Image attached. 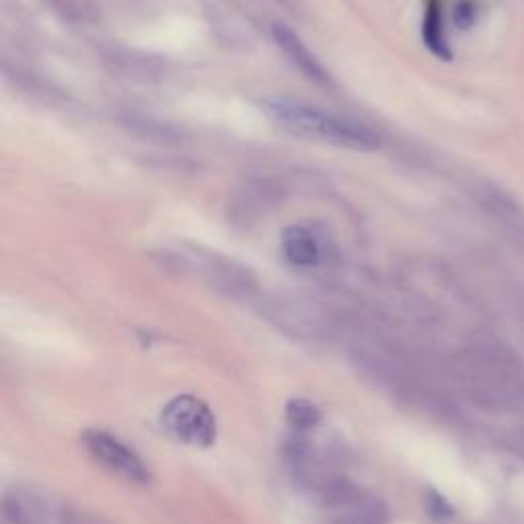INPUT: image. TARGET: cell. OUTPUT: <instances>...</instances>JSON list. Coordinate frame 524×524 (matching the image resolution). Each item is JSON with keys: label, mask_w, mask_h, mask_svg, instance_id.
<instances>
[{"label": "cell", "mask_w": 524, "mask_h": 524, "mask_svg": "<svg viewBox=\"0 0 524 524\" xmlns=\"http://www.w3.org/2000/svg\"><path fill=\"white\" fill-rule=\"evenodd\" d=\"M273 33H275L277 46L289 56V60H291L303 74H308L310 78H316V80H326L324 68L318 64V60L314 58V54L303 46V41H301L293 31H289V29L283 27V25H275Z\"/></svg>", "instance_id": "cell-8"}, {"label": "cell", "mask_w": 524, "mask_h": 524, "mask_svg": "<svg viewBox=\"0 0 524 524\" xmlns=\"http://www.w3.org/2000/svg\"><path fill=\"white\" fill-rule=\"evenodd\" d=\"M465 389L479 406L510 412L524 404V373L510 361H484L469 373Z\"/></svg>", "instance_id": "cell-3"}, {"label": "cell", "mask_w": 524, "mask_h": 524, "mask_svg": "<svg viewBox=\"0 0 524 524\" xmlns=\"http://www.w3.org/2000/svg\"><path fill=\"white\" fill-rule=\"evenodd\" d=\"M287 422L297 432H308L320 424V410L308 400H291L287 404Z\"/></svg>", "instance_id": "cell-10"}, {"label": "cell", "mask_w": 524, "mask_h": 524, "mask_svg": "<svg viewBox=\"0 0 524 524\" xmlns=\"http://www.w3.org/2000/svg\"><path fill=\"white\" fill-rule=\"evenodd\" d=\"M262 111L287 134L353 150H375L379 136L367 125L289 99H262Z\"/></svg>", "instance_id": "cell-1"}, {"label": "cell", "mask_w": 524, "mask_h": 524, "mask_svg": "<svg viewBox=\"0 0 524 524\" xmlns=\"http://www.w3.org/2000/svg\"><path fill=\"white\" fill-rule=\"evenodd\" d=\"M424 41L434 56H439L443 60L451 58V50L447 46L445 31H443V15L436 3L428 7L426 19H424Z\"/></svg>", "instance_id": "cell-9"}, {"label": "cell", "mask_w": 524, "mask_h": 524, "mask_svg": "<svg viewBox=\"0 0 524 524\" xmlns=\"http://www.w3.org/2000/svg\"><path fill=\"white\" fill-rule=\"evenodd\" d=\"M283 254L295 267H316L322 258V248L316 236L301 226H293L283 234Z\"/></svg>", "instance_id": "cell-7"}, {"label": "cell", "mask_w": 524, "mask_h": 524, "mask_svg": "<svg viewBox=\"0 0 524 524\" xmlns=\"http://www.w3.org/2000/svg\"><path fill=\"white\" fill-rule=\"evenodd\" d=\"M455 21L461 29H467L473 25L475 21V5L471 3V0H463V3L457 5L455 9Z\"/></svg>", "instance_id": "cell-11"}, {"label": "cell", "mask_w": 524, "mask_h": 524, "mask_svg": "<svg viewBox=\"0 0 524 524\" xmlns=\"http://www.w3.org/2000/svg\"><path fill=\"white\" fill-rule=\"evenodd\" d=\"M514 449L518 451L520 457H524V432L514 434Z\"/></svg>", "instance_id": "cell-12"}, {"label": "cell", "mask_w": 524, "mask_h": 524, "mask_svg": "<svg viewBox=\"0 0 524 524\" xmlns=\"http://www.w3.org/2000/svg\"><path fill=\"white\" fill-rule=\"evenodd\" d=\"M82 445L99 465L125 479V482L140 486L150 484L152 471L148 465L136 451H131L125 443H121L117 436L105 430H86L82 436Z\"/></svg>", "instance_id": "cell-5"}, {"label": "cell", "mask_w": 524, "mask_h": 524, "mask_svg": "<svg viewBox=\"0 0 524 524\" xmlns=\"http://www.w3.org/2000/svg\"><path fill=\"white\" fill-rule=\"evenodd\" d=\"M5 506L13 524H103L97 518L21 490L7 496Z\"/></svg>", "instance_id": "cell-6"}, {"label": "cell", "mask_w": 524, "mask_h": 524, "mask_svg": "<svg viewBox=\"0 0 524 524\" xmlns=\"http://www.w3.org/2000/svg\"><path fill=\"white\" fill-rule=\"evenodd\" d=\"M297 477L326 524H389L385 504L344 475L299 469Z\"/></svg>", "instance_id": "cell-2"}, {"label": "cell", "mask_w": 524, "mask_h": 524, "mask_svg": "<svg viewBox=\"0 0 524 524\" xmlns=\"http://www.w3.org/2000/svg\"><path fill=\"white\" fill-rule=\"evenodd\" d=\"M162 428L185 445L211 447L217 436V422L209 406L195 396H177L160 414Z\"/></svg>", "instance_id": "cell-4"}]
</instances>
